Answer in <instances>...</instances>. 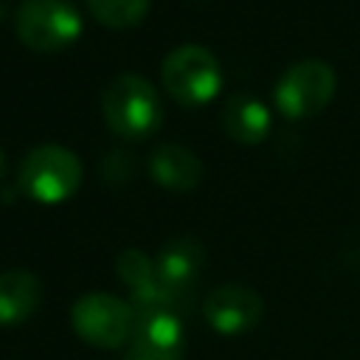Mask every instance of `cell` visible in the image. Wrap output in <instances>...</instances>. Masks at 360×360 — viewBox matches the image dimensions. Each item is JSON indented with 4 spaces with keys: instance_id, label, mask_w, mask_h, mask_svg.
<instances>
[{
    "instance_id": "15",
    "label": "cell",
    "mask_w": 360,
    "mask_h": 360,
    "mask_svg": "<svg viewBox=\"0 0 360 360\" xmlns=\"http://www.w3.org/2000/svg\"><path fill=\"white\" fill-rule=\"evenodd\" d=\"M6 14H8V6H6V0H0V22L6 20Z\"/></svg>"
},
{
    "instance_id": "14",
    "label": "cell",
    "mask_w": 360,
    "mask_h": 360,
    "mask_svg": "<svg viewBox=\"0 0 360 360\" xmlns=\"http://www.w3.org/2000/svg\"><path fill=\"white\" fill-rule=\"evenodd\" d=\"M98 169H101L104 180L112 183V186L129 183V180L135 177V158H132L129 152H124V149H110V152L104 155V160H101Z\"/></svg>"
},
{
    "instance_id": "10",
    "label": "cell",
    "mask_w": 360,
    "mask_h": 360,
    "mask_svg": "<svg viewBox=\"0 0 360 360\" xmlns=\"http://www.w3.org/2000/svg\"><path fill=\"white\" fill-rule=\"evenodd\" d=\"M149 174L158 186L169 188V191H191L200 186L202 180V160L180 146V143H158L152 152H149Z\"/></svg>"
},
{
    "instance_id": "13",
    "label": "cell",
    "mask_w": 360,
    "mask_h": 360,
    "mask_svg": "<svg viewBox=\"0 0 360 360\" xmlns=\"http://www.w3.org/2000/svg\"><path fill=\"white\" fill-rule=\"evenodd\" d=\"M84 3L90 14L110 28L138 25L149 11V0H84Z\"/></svg>"
},
{
    "instance_id": "4",
    "label": "cell",
    "mask_w": 360,
    "mask_h": 360,
    "mask_svg": "<svg viewBox=\"0 0 360 360\" xmlns=\"http://www.w3.org/2000/svg\"><path fill=\"white\" fill-rule=\"evenodd\" d=\"M70 326L73 332L98 349H118L129 343L132 326H135V312L132 304L110 295V292H87L76 298L70 309Z\"/></svg>"
},
{
    "instance_id": "11",
    "label": "cell",
    "mask_w": 360,
    "mask_h": 360,
    "mask_svg": "<svg viewBox=\"0 0 360 360\" xmlns=\"http://www.w3.org/2000/svg\"><path fill=\"white\" fill-rule=\"evenodd\" d=\"M42 301V284L28 270L0 273V326H17L37 312Z\"/></svg>"
},
{
    "instance_id": "2",
    "label": "cell",
    "mask_w": 360,
    "mask_h": 360,
    "mask_svg": "<svg viewBox=\"0 0 360 360\" xmlns=\"http://www.w3.org/2000/svg\"><path fill=\"white\" fill-rule=\"evenodd\" d=\"M160 82L163 90L183 107H200L211 101L222 84V70L219 59L194 42L177 45L174 51L166 53L160 65Z\"/></svg>"
},
{
    "instance_id": "16",
    "label": "cell",
    "mask_w": 360,
    "mask_h": 360,
    "mask_svg": "<svg viewBox=\"0 0 360 360\" xmlns=\"http://www.w3.org/2000/svg\"><path fill=\"white\" fill-rule=\"evenodd\" d=\"M3 174H6V152L0 149V177H3Z\"/></svg>"
},
{
    "instance_id": "9",
    "label": "cell",
    "mask_w": 360,
    "mask_h": 360,
    "mask_svg": "<svg viewBox=\"0 0 360 360\" xmlns=\"http://www.w3.org/2000/svg\"><path fill=\"white\" fill-rule=\"evenodd\" d=\"M262 295L245 284H219L202 304V315L219 335L250 332L262 321Z\"/></svg>"
},
{
    "instance_id": "6",
    "label": "cell",
    "mask_w": 360,
    "mask_h": 360,
    "mask_svg": "<svg viewBox=\"0 0 360 360\" xmlns=\"http://www.w3.org/2000/svg\"><path fill=\"white\" fill-rule=\"evenodd\" d=\"M338 90V79L329 62L301 59L292 62L276 82V104L290 118H307L321 112Z\"/></svg>"
},
{
    "instance_id": "5",
    "label": "cell",
    "mask_w": 360,
    "mask_h": 360,
    "mask_svg": "<svg viewBox=\"0 0 360 360\" xmlns=\"http://www.w3.org/2000/svg\"><path fill=\"white\" fill-rule=\"evenodd\" d=\"M14 31L31 51H62L82 34V17L70 0H22Z\"/></svg>"
},
{
    "instance_id": "8",
    "label": "cell",
    "mask_w": 360,
    "mask_h": 360,
    "mask_svg": "<svg viewBox=\"0 0 360 360\" xmlns=\"http://www.w3.org/2000/svg\"><path fill=\"white\" fill-rule=\"evenodd\" d=\"M158 276H160V284L166 287V292L183 307L188 301V295L194 292L200 276H202V267H205V248L197 236H172L169 242H163L158 259Z\"/></svg>"
},
{
    "instance_id": "1",
    "label": "cell",
    "mask_w": 360,
    "mask_h": 360,
    "mask_svg": "<svg viewBox=\"0 0 360 360\" xmlns=\"http://www.w3.org/2000/svg\"><path fill=\"white\" fill-rule=\"evenodd\" d=\"M101 115L107 127L127 141L149 138L163 124L160 93L138 73H118L101 90Z\"/></svg>"
},
{
    "instance_id": "3",
    "label": "cell",
    "mask_w": 360,
    "mask_h": 360,
    "mask_svg": "<svg viewBox=\"0 0 360 360\" xmlns=\"http://www.w3.org/2000/svg\"><path fill=\"white\" fill-rule=\"evenodd\" d=\"M17 183L31 200L53 205L68 200L79 188L82 163L70 149L59 143H42L20 160Z\"/></svg>"
},
{
    "instance_id": "12",
    "label": "cell",
    "mask_w": 360,
    "mask_h": 360,
    "mask_svg": "<svg viewBox=\"0 0 360 360\" xmlns=\"http://www.w3.org/2000/svg\"><path fill=\"white\" fill-rule=\"evenodd\" d=\"M222 129L239 143H259L270 132V112L259 98L236 93L222 107Z\"/></svg>"
},
{
    "instance_id": "7",
    "label": "cell",
    "mask_w": 360,
    "mask_h": 360,
    "mask_svg": "<svg viewBox=\"0 0 360 360\" xmlns=\"http://www.w3.org/2000/svg\"><path fill=\"white\" fill-rule=\"evenodd\" d=\"M135 326L127 343V360H183L186 332L180 309L172 304L132 307Z\"/></svg>"
}]
</instances>
